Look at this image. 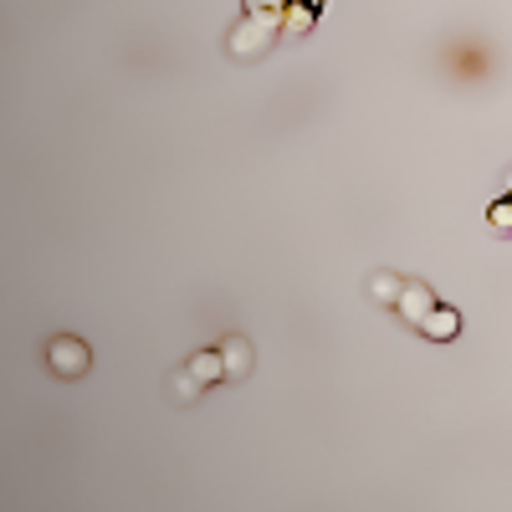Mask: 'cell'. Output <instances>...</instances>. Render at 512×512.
<instances>
[{"mask_svg":"<svg viewBox=\"0 0 512 512\" xmlns=\"http://www.w3.org/2000/svg\"><path fill=\"white\" fill-rule=\"evenodd\" d=\"M277 36H282V21H272V16H241V21L231 26V36H226V52H231L236 62H256V57L272 52Z\"/></svg>","mask_w":512,"mask_h":512,"instance_id":"6da1fadb","label":"cell"},{"mask_svg":"<svg viewBox=\"0 0 512 512\" xmlns=\"http://www.w3.org/2000/svg\"><path fill=\"white\" fill-rule=\"evenodd\" d=\"M88 364H93L88 344L72 338V333H62V338H52V344H47V369L57 379H82V374H88Z\"/></svg>","mask_w":512,"mask_h":512,"instance_id":"7a4b0ae2","label":"cell"},{"mask_svg":"<svg viewBox=\"0 0 512 512\" xmlns=\"http://www.w3.org/2000/svg\"><path fill=\"white\" fill-rule=\"evenodd\" d=\"M441 303H436V292L425 287V282H405V292H400V303H395V313L410 323V328H420L425 318H431Z\"/></svg>","mask_w":512,"mask_h":512,"instance_id":"3957f363","label":"cell"},{"mask_svg":"<svg viewBox=\"0 0 512 512\" xmlns=\"http://www.w3.org/2000/svg\"><path fill=\"white\" fill-rule=\"evenodd\" d=\"M318 11H323V0H292L282 31H287V36H308V31L318 26Z\"/></svg>","mask_w":512,"mask_h":512,"instance_id":"277c9868","label":"cell"},{"mask_svg":"<svg viewBox=\"0 0 512 512\" xmlns=\"http://www.w3.org/2000/svg\"><path fill=\"white\" fill-rule=\"evenodd\" d=\"M221 359H226V379H246L251 374V344H246V338L236 333V338H226V344H221Z\"/></svg>","mask_w":512,"mask_h":512,"instance_id":"5b68a950","label":"cell"},{"mask_svg":"<svg viewBox=\"0 0 512 512\" xmlns=\"http://www.w3.org/2000/svg\"><path fill=\"white\" fill-rule=\"evenodd\" d=\"M420 333H425V338H436V344H451V338L461 333V318H456V308H436L431 318L420 323Z\"/></svg>","mask_w":512,"mask_h":512,"instance_id":"8992f818","label":"cell"},{"mask_svg":"<svg viewBox=\"0 0 512 512\" xmlns=\"http://www.w3.org/2000/svg\"><path fill=\"white\" fill-rule=\"evenodd\" d=\"M190 374H195L200 384H221V379H226V359H221V349H200V354L190 359Z\"/></svg>","mask_w":512,"mask_h":512,"instance_id":"52a82bcc","label":"cell"},{"mask_svg":"<svg viewBox=\"0 0 512 512\" xmlns=\"http://www.w3.org/2000/svg\"><path fill=\"white\" fill-rule=\"evenodd\" d=\"M400 292H405V277H395V272H374L369 277V297H374V303H400Z\"/></svg>","mask_w":512,"mask_h":512,"instance_id":"ba28073f","label":"cell"},{"mask_svg":"<svg viewBox=\"0 0 512 512\" xmlns=\"http://www.w3.org/2000/svg\"><path fill=\"white\" fill-rule=\"evenodd\" d=\"M287 6H292V0H246V16H272V21H287Z\"/></svg>","mask_w":512,"mask_h":512,"instance_id":"9c48e42d","label":"cell"},{"mask_svg":"<svg viewBox=\"0 0 512 512\" xmlns=\"http://www.w3.org/2000/svg\"><path fill=\"white\" fill-rule=\"evenodd\" d=\"M487 221H492V231H512V195H502L497 205H487Z\"/></svg>","mask_w":512,"mask_h":512,"instance_id":"30bf717a","label":"cell"},{"mask_svg":"<svg viewBox=\"0 0 512 512\" xmlns=\"http://www.w3.org/2000/svg\"><path fill=\"white\" fill-rule=\"evenodd\" d=\"M200 390H205V384H200V379H195V374H190V369H185V374H180V379H175V395H180V400H195V395H200Z\"/></svg>","mask_w":512,"mask_h":512,"instance_id":"8fae6325","label":"cell"},{"mask_svg":"<svg viewBox=\"0 0 512 512\" xmlns=\"http://www.w3.org/2000/svg\"><path fill=\"white\" fill-rule=\"evenodd\" d=\"M502 195H512V169H507V180H502Z\"/></svg>","mask_w":512,"mask_h":512,"instance_id":"7c38bea8","label":"cell"}]
</instances>
